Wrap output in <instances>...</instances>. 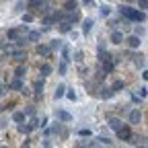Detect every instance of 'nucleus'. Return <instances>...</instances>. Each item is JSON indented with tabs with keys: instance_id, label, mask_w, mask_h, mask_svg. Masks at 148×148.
I'll return each mask as SVG.
<instances>
[{
	"instance_id": "f257e3e1",
	"label": "nucleus",
	"mask_w": 148,
	"mask_h": 148,
	"mask_svg": "<svg viewBox=\"0 0 148 148\" xmlns=\"http://www.w3.org/2000/svg\"><path fill=\"white\" fill-rule=\"evenodd\" d=\"M119 14H121V16H125L127 21H138V23H142L144 18H146V14H144L142 10L130 8V6H121V8H119Z\"/></svg>"
},
{
	"instance_id": "f03ea898",
	"label": "nucleus",
	"mask_w": 148,
	"mask_h": 148,
	"mask_svg": "<svg viewBox=\"0 0 148 148\" xmlns=\"http://www.w3.org/2000/svg\"><path fill=\"white\" fill-rule=\"evenodd\" d=\"M127 121L132 125H138L142 121V111L140 109H132V111H130V115H127Z\"/></svg>"
},
{
	"instance_id": "7ed1b4c3",
	"label": "nucleus",
	"mask_w": 148,
	"mask_h": 148,
	"mask_svg": "<svg viewBox=\"0 0 148 148\" xmlns=\"http://www.w3.org/2000/svg\"><path fill=\"white\" fill-rule=\"evenodd\" d=\"M117 138L123 140V142H130V138H132V130H130L127 125H121V127L117 130Z\"/></svg>"
},
{
	"instance_id": "20e7f679",
	"label": "nucleus",
	"mask_w": 148,
	"mask_h": 148,
	"mask_svg": "<svg viewBox=\"0 0 148 148\" xmlns=\"http://www.w3.org/2000/svg\"><path fill=\"white\" fill-rule=\"evenodd\" d=\"M23 86H25V84H23V78H16V76L6 84V88H8V90H18V92H21V88H23Z\"/></svg>"
},
{
	"instance_id": "39448f33",
	"label": "nucleus",
	"mask_w": 148,
	"mask_h": 148,
	"mask_svg": "<svg viewBox=\"0 0 148 148\" xmlns=\"http://www.w3.org/2000/svg\"><path fill=\"white\" fill-rule=\"evenodd\" d=\"M35 51H37V56H43V58H51V47L49 45H37L35 47Z\"/></svg>"
},
{
	"instance_id": "423d86ee",
	"label": "nucleus",
	"mask_w": 148,
	"mask_h": 148,
	"mask_svg": "<svg viewBox=\"0 0 148 148\" xmlns=\"http://www.w3.org/2000/svg\"><path fill=\"white\" fill-rule=\"evenodd\" d=\"M10 58H14L18 64H23V62H27V51H23V49H14Z\"/></svg>"
},
{
	"instance_id": "0eeeda50",
	"label": "nucleus",
	"mask_w": 148,
	"mask_h": 148,
	"mask_svg": "<svg viewBox=\"0 0 148 148\" xmlns=\"http://www.w3.org/2000/svg\"><path fill=\"white\" fill-rule=\"evenodd\" d=\"M101 62H103L101 70H103L105 74H109V72H113V68H115V64H113V58H107V60H101Z\"/></svg>"
},
{
	"instance_id": "6e6552de",
	"label": "nucleus",
	"mask_w": 148,
	"mask_h": 148,
	"mask_svg": "<svg viewBox=\"0 0 148 148\" xmlns=\"http://www.w3.org/2000/svg\"><path fill=\"white\" fill-rule=\"evenodd\" d=\"M111 43H115V45H119V43H123V31H111Z\"/></svg>"
},
{
	"instance_id": "1a4fd4ad",
	"label": "nucleus",
	"mask_w": 148,
	"mask_h": 148,
	"mask_svg": "<svg viewBox=\"0 0 148 148\" xmlns=\"http://www.w3.org/2000/svg\"><path fill=\"white\" fill-rule=\"evenodd\" d=\"M125 43L132 47V49H136V47H140V43H142V41H140V37H138V35H130L127 39H125Z\"/></svg>"
},
{
	"instance_id": "9d476101",
	"label": "nucleus",
	"mask_w": 148,
	"mask_h": 148,
	"mask_svg": "<svg viewBox=\"0 0 148 148\" xmlns=\"http://www.w3.org/2000/svg\"><path fill=\"white\" fill-rule=\"evenodd\" d=\"M58 31H60V33H70V31H72V23H70V21H62V23L58 25Z\"/></svg>"
},
{
	"instance_id": "9b49d317",
	"label": "nucleus",
	"mask_w": 148,
	"mask_h": 148,
	"mask_svg": "<svg viewBox=\"0 0 148 148\" xmlns=\"http://www.w3.org/2000/svg\"><path fill=\"white\" fill-rule=\"evenodd\" d=\"M39 39H41V31H29L27 33V41H35L37 43Z\"/></svg>"
},
{
	"instance_id": "f8f14e48",
	"label": "nucleus",
	"mask_w": 148,
	"mask_h": 148,
	"mask_svg": "<svg viewBox=\"0 0 148 148\" xmlns=\"http://www.w3.org/2000/svg\"><path fill=\"white\" fill-rule=\"evenodd\" d=\"M25 74H27V66L18 64V66L14 68V76H16V78H25Z\"/></svg>"
},
{
	"instance_id": "ddd939ff",
	"label": "nucleus",
	"mask_w": 148,
	"mask_h": 148,
	"mask_svg": "<svg viewBox=\"0 0 148 148\" xmlns=\"http://www.w3.org/2000/svg\"><path fill=\"white\" fill-rule=\"evenodd\" d=\"M76 8H78L76 0H66V2H64V10L66 12H72V10H76Z\"/></svg>"
},
{
	"instance_id": "4468645a",
	"label": "nucleus",
	"mask_w": 148,
	"mask_h": 148,
	"mask_svg": "<svg viewBox=\"0 0 148 148\" xmlns=\"http://www.w3.org/2000/svg\"><path fill=\"white\" fill-rule=\"evenodd\" d=\"M92 25H95V21H92V18H84V23H82V33L88 35V31L92 29Z\"/></svg>"
},
{
	"instance_id": "2eb2a0df",
	"label": "nucleus",
	"mask_w": 148,
	"mask_h": 148,
	"mask_svg": "<svg viewBox=\"0 0 148 148\" xmlns=\"http://www.w3.org/2000/svg\"><path fill=\"white\" fill-rule=\"evenodd\" d=\"M121 125H123V121H121V119H117V117H109V127H113L115 132H117Z\"/></svg>"
},
{
	"instance_id": "dca6fc26",
	"label": "nucleus",
	"mask_w": 148,
	"mask_h": 148,
	"mask_svg": "<svg viewBox=\"0 0 148 148\" xmlns=\"http://www.w3.org/2000/svg\"><path fill=\"white\" fill-rule=\"evenodd\" d=\"M25 111H14V113H12V121L14 123H21V121H25Z\"/></svg>"
},
{
	"instance_id": "f3484780",
	"label": "nucleus",
	"mask_w": 148,
	"mask_h": 148,
	"mask_svg": "<svg viewBox=\"0 0 148 148\" xmlns=\"http://www.w3.org/2000/svg\"><path fill=\"white\" fill-rule=\"evenodd\" d=\"M56 117H58L60 121H72V115L66 113V111H56Z\"/></svg>"
},
{
	"instance_id": "a211bd4d",
	"label": "nucleus",
	"mask_w": 148,
	"mask_h": 148,
	"mask_svg": "<svg viewBox=\"0 0 148 148\" xmlns=\"http://www.w3.org/2000/svg\"><path fill=\"white\" fill-rule=\"evenodd\" d=\"M6 37L10 41H14L16 37H21V31H18V29H6Z\"/></svg>"
},
{
	"instance_id": "6ab92c4d",
	"label": "nucleus",
	"mask_w": 148,
	"mask_h": 148,
	"mask_svg": "<svg viewBox=\"0 0 148 148\" xmlns=\"http://www.w3.org/2000/svg\"><path fill=\"white\" fill-rule=\"evenodd\" d=\"M39 74H41L43 78L49 76V74H51V66H49V64H41V66H39Z\"/></svg>"
},
{
	"instance_id": "aec40b11",
	"label": "nucleus",
	"mask_w": 148,
	"mask_h": 148,
	"mask_svg": "<svg viewBox=\"0 0 148 148\" xmlns=\"http://www.w3.org/2000/svg\"><path fill=\"white\" fill-rule=\"evenodd\" d=\"M33 90H35V92H43V76L37 78V80L33 82Z\"/></svg>"
},
{
	"instance_id": "412c9836",
	"label": "nucleus",
	"mask_w": 148,
	"mask_h": 148,
	"mask_svg": "<svg viewBox=\"0 0 148 148\" xmlns=\"http://www.w3.org/2000/svg\"><path fill=\"white\" fill-rule=\"evenodd\" d=\"M31 130H35V127H33L31 123H29V125H25L23 121H21V123H18V132H21V134H29V132H31Z\"/></svg>"
},
{
	"instance_id": "4be33fe9",
	"label": "nucleus",
	"mask_w": 148,
	"mask_h": 148,
	"mask_svg": "<svg viewBox=\"0 0 148 148\" xmlns=\"http://www.w3.org/2000/svg\"><path fill=\"white\" fill-rule=\"evenodd\" d=\"M64 95H66V86H64V84H60L58 88H56V99H62Z\"/></svg>"
},
{
	"instance_id": "5701e85b",
	"label": "nucleus",
	"mask_w": 148,
	"mask_h": 148,
	"mask_svg": "<svg viewBox=\"0 0 148 148\" xmlns=\"http://www.w3.org/2000/svg\"><path fill=\"white\" fill-rule=\"evenodd\" d=\"M23 111H25V115H29V117H33V115H35V105H27V107H25Z\"/></svg>"
},
{
	"instance_id": "b1692460",
	"label": "nucleus",
	"mask_w": 148,
	"mask_h": 148,
	"mask_svg": "<svg viewBox=\"0 0 148 148\" xmlns=\"http://www.w3.org/2000/svg\"><path fill=\"white\" fill-rule=\"evenodd\" d=\"M62 60H64V62H70V60H72V58H70V49H68V47H64V49H62Z\"/></svg>"
},
{
	"instance_id": "393cba45",
	"label": "nucleus",
	"mask_w": 148,
	"mask_h": 148,
	"mask_svg": "<svg viewBox=\"0 0 148 148\" xmlns=\"http://www.w3.org/2000/svg\"><path fill=\"white\" fill-rule=\"evenodd\" d=\"M58 70H60V74H62V76H64V74H66V70H68V62H60V66H58Z\"/></svg>"
},
{
	"instance_id": "a878e982",
	"label": "nucleus",
	"mask_w": 148,
	"mask_h": 148,
	"mask_svg": "<svg viewBox=\"0 0 148 148\" xmlns=\"http://www.w3.org/2000/svg\"><path fill=\"white\" fill-rule=\"evenodd\" d=\"M132 58H134V62H136V66H144V58H142V53H140V56L136 53V56H132Z\"/></svg>"
},
{
	"instance_id": "bb28decb",
	"label": "nucleus",
	"mask_w": 148,
	"mask_h": 148,
	"mask_svg": "<svg viewBox=\"0 0 148 148\" xmlns=\"http://www.w3.org/2000/svg\"><path fill=\"white\" fill-rule=\"evenodd\" d=\"M33 18H35V14L27 12V14H23V23H33Z\"/></svg>"
},
{
	"instance_id": "cd10ccee",
	"label": "nucleus",
	"mask_w": 148,
	"mask_h": 148,
	"mask_svg": "<svg viewBox=\"0 0 148 148\" xmlns=\"http://www.w3.org/2000/svg\"><path fill=\"white\" fill-rule=\"evenodd\" d=\"M49 47H51V49H60V47H62V41H58V39H53V41L49 43Z\"/></svg>"
},
{
	"instance_id": "c85d7f7f",
	"label": "nucleus",
	"mask_w": 148,
	"mask_h": 148,
	"mask_svg": "<svg viewBox=\"0 0 148 148\" xmlns=\"http://www.w3.org/2000/svg\"><path fill=\"white\" fill-rule=\"evenodd\" d=\"M119 88H123V80H115L113 82V90H119Z\"/></svg>"
},
{
	"instance_id": "c756f323",
	"label": "nucleus",
	"mask_w": 148,
	"mask_h": 148,
	"mask_svg": "<svg viewBox=\"0 0 148 148\" xmlns=\"http://www.w3.org/2000/svg\"><path fill=\"white\" fill-rule=\"evenodd\" d=\"M66 97H68L70 101H76V92H74V90H68V92H66Z\"/></svg>"
},
{
	"instance_id": "7c9ffc66",
	"label": "nucleus",
	"mask_w": 148,
	"mask_h": 148,
	"mask_svg": "<svg viewBox=\"0 0 148 148\" xmlns=\"http://www.w3.org/2000/svg\"><path fill=\"white\" fill-rule=\"evenodd\" d=\"M97 140H99V144H107V146L111 144V140H109V138H105V136H101V138H97Z\"/></svg>"
},
{
	"instance_id": "2f4dec72",
	"label": "nucleus",
	"mask_w": 148,
	"mask_h": 148,
	"mask_svg": "<svg viewBox=\"0 0 148 148\" xmlns=\"http://www.w3.org/2000/svg\"><path fill=\"white\" fill-rule=\"evenodd\" d=\"M140 8H148V0H136Z\"/></svg>"
},
{
	"instance_id": "473e14b6",
	"label": "nucleus",
	"mask_w": 148,
	"mask_h": 148,
	"mask_svg": "<svg viewBox=\"0 0 148 148\" xmlns=\"http://www.w3.org/2000/svg\"><path fill=\"white\" fill-rule=\"evenodd\" d=\"M134 33H136L138 37H142V35H144V27H136V29H134Z\"/></svg>"
},
{
	"instance_id": "72a5a7b5",
	"label": "nucleus",
	"mask_w": 148,
	"mask_h": 148,
	"mask_svg": "<svg viewBox=\"0 0 148 148\" xmlns=\"http://www.w3.org/2000/svg\"><path fill=\"white\" fill-rule=\"evenodd\" d=\"M146 95H148V88H144V86H142V88H140V99H144Z\"/></svg>"
},
{
	"instance_id": "f704fd0d",
	"label": "nucleus",
	"mask_w": 148,
	"mask_h": 148,
	"mask_svg": "<svg viewBox=\"0 0 148 148\" xmlns=\"http://www.w3.org/2000/svg\"><path fill=\"white\" fill-rule=\"evenodd\" d=\"M18 31H21V35H23V33H29V27H27V25H21V27H18Z\"/></svg>"
},
{
	"instance_id": "c9c22d12",
	"label": "nucleus",
	"mask_w": 148,
	"mask_h": 148,
	"mask_svg": "<svg viewBox=\"0 0 148 148\" xmlns=\"http://www.w3.org/2000/svg\"><path fill=\"white\" fill-rule=\"evenodd\" d=\"M82 4L84 6H92V4H95V0H82Z\"/></svg>"
},
{
	"instance_id": "e433bc0d",
	"label": "nucleus",
	"mask_w": 148,
	"mask_h": 148,
	"mask_svg": "<svg viewBox=\"0 0 148 148\" xmlns=\"http://www.w3.org/2000/svg\"><path fill=\"white\" fill-rule=\"evenodd\" d=\"M101 12H103V14H105V16H107V14H109V12H111V8H109V6H103V8H101Z\"/></svg>"
},
{
	"instance_id": "4c0bfd02",
	"label": "nucleus",
	"mask_w": 148,
	"mask_h": 148,
	"mask_svg": "<svg viewBox=\"0 0 148 148\" xmlns=\"http://www.w3.org/2000/svg\"><path fill=\"white\" fill-rule=\"evenodd\" d=\"M78 134H80V136H90V132H88V130H80Z\"/></svg>"
},
{
	"instance_id": "58836bf2",
	"label": "nucleus",
	"mask_w": 148,
	"mask_h": 148,
	"mask_svg": "<svg viewBox=\"0 0 148 148\" xmlns=\"http://www.w3.org/2000/svg\"><path fill=\"white\" fill-rule=\"evenodd\" d=\"M142 78H144V80H148V70H144V72H142Z\"/></svg>"
},
{
	"instance_id": "ea45409f",
	"label": "nucleus",
	"mask_w": 148,
	"mask_h": 148,
	"mask_svg": "<svg viewBox=\"0 0 148 148\" xmlns=\"http://www.w3.org/2000/svg\"><path fill=\"white\" fill-rule=\"evenodd\" d=\"M4 125H6V121H4V119H0V130H2Z\"/></svg>"
},
{
	"instance_id": "a19ab883",
	"label": "nucleus",
	"mask_w": 148,
	"mask_h": 148,
	"mask_svg": "<svg viewBox=\"0 0 148 148\" xmlns=\"http://www.w3.org/2000/svg\"><path fill=\"white\" fill-rule=\"evenodd\" d=\"M2 47H4V43H2V39H0V49H2Z\"/></svg>"
},
{
	"instance_id": "79ce46f5",
	"label": "nucleus",
	"mask_w": 148,
	"mask_h": 148,
	"mask_svg": "<svg viewBox=\"0 0 148 148\" xmlns=\"http://www.w3.org/2000/svg\"><path fill=\"white\" fill-rule=\"evenodd\" d=\"M127 2H134V0H127Z\"/></svg>"
},
{
	"instance_id": "37998d69",
	"label": "nucleus",
	"mask_w": 148,
	"mask_h": 148,
	"mask_svg": "<svg viewBox=\"0 0 148 148\" xmlns=\"http://www.w3.org/2000/svg\"><path fill=\"white\" fill-rule=\"evenodd\" d=\"M0 95H2V88H0Z\"/></svg>"
},
{
	"instance_id": "c03bdc74",
	"label": "nucleus",
	"mask_w": 148,
	"mask_h": 148,
	"mask_svg": "<svg viewBox=\"0 0 148 148\" xmlns=\"http://www.w3.org/2000/svg\"><path fill=\"white\" fill-rule=\"evenodd\" d=\"M0 111H2V105H0Z\"/></svg>"
}]
</instances>
